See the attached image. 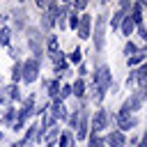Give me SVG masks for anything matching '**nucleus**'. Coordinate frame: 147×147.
<instances>
[{"mask_svg": "<svg viewBox=\"0 0 147 147\" xmlns=\"http://www.w3.org/2000/svg\"><path fill=\"white\" fill-rule=\"evenodd\" d=\"M133 28H136L133 18H131V16H124V18H122V32H124V34H131Z\"/></svg>", "mask_w": 147, "mask_h": 147, "instance_id": "8", "label": "nucleus"}, {"mask_svg": "<svg viewBox=\"0 0 147 147\" xmlns=\"http://www.w3.org/2000/svg\"><path fill=\"white\" fill-rule=\"evenodd\" d=\"M0 138H2V136H0Z\"/></svg>", "mask_w": 147, "mask_h": 147, "instance_id": "22", "label": "nucleus"}, {"mask_svg": "<svg viewBox=\"0 0 147 147\" xmlns=\"http://www.w3.org/2000/svg\"><path fill=\"white\" fill-rule=\"evenodd\" d=\"M106 142L113 145V147H124V136H122V131H110V136L106 138Z\"/></svg>", "mask_w": 147, "mask_h": 147, "instance_id": "6", "label": "nucleus"}, {"mask_svg": "<svg viewBox=\"0 0 147 147\" xmlns=\"http://www.w3.org/2000/svg\"><path fill=\"white\" fill-rule=\"evenodd\" d=\"M69 60H71V62H80V48H76V51L69 55Z\"/></svg>", "mask_w": 147, "mask_h": 147, "instance_id": "15", "label": "nucleus"}, {"mask_svg": "<svg viewBox=\"0 0 147 147\" xmlns=\"http://www.w3.org/2000/svg\"><path fill=\"white\" fill-rule=\"evenodd\" d=\"M108 119H113V117H108L106 110H99V113L94 115V136H96L101 129H106V122H108Z\"/></svg>", "mask_w": 147, "mask_h": 147, "instance_id": "4", "label": "nucleus"}, {"mask_svg": "<svg viewBox=\"0 0 147 147\" xmlns=\"http://www.w3.org/2000/svg\"><path fill=\"white\" fill-rule=\"evenodd\" d=\"M140 147H147V133H145V138H142V142H140Z\"/></svg>", "mask_w": 147, "mask_h": 147, "instance_id": "20", "label": "nucleus"}, {"mask_svg": "<svg viewBox=\"0 0 147 147\" xmlns=\"http://www.w3.org/2000/svg\"><path fill=\"white\" fill-rule=\"evenodd\" d=\"M87 147H103V140H101L99 136H92L90 142H87Z\"/></svg>", "mask_w": 147, "mask_h": 147, "instance_id": "12", "label": "nucleus"}, {"mask_svg": "<svg viewBox=\"0 0 147 147\" xmlns=\"http://www.w3.org/2000/svg\"><path fill=\"white\" fill-rule=\"evenodd\" d=\"M37 71H39V62H37V60H28L25 67H23V74H25L23 78H25L28 83H32V80L37 78Z\"/></svg>", "mask_w": 147, "mask_h": 147, "instance_id": "3", "label": "nucleus"}, {"mask_svg": "<svg viewBox=\"0 0 147 147\" xmlns=\"http://www.w3.org/2000/svg\"><path fill=\"white\" fill-rule=\"evenodd\" d=\"M124 16H126V14H124V11L119 9V11H117V14H115V16L110 18V25H113V28H119V23H122V18H124Z\"/></svg>", "mask_w": 147, "mask_h": 147, "instance_id": "10", "label": "nucleus"}, {"mask_svg": "<svg viewBox=\"0 0 147 147\" xmlns=\"http://www.w3.org/2000/svg\"><path fill=\"white\" fill-rule=\"evenodd\" d=\"M83 90H85V83H83V80H76V83L71 85V92H74L76 96H83V94H85Z\"/></svg>", "mask_w": 147, "mask_h": 147, "instance_id": "9", "label": "nucleus"}, {"mask_svg": "<svg viewBox=\"0 0 147 147\" xmlns=\"http://www.w3.org/2000/svg\"><path fill=\"white\" fill-rule=\"evenodd\" d=\"M57 92H60V85H57V83H48V94L53 96V94H57Z\"/></svg>", "mask_w": 147, "mask_h": 147, "instance_id": "14", "label": "nucleus"}, {"mask_svg": "<svg viewBox=\"0 0 147 147\" xmlns=\"http://www.w3.org/2000/svg\"><path fill=\"white\" fill-rule=\"evenodd\" d=\"M69 94H71V85H64L62 92H60V99H64V96H69Z\"/></svg>", "mask_w": 147, "mask_h": 147, "instance_id": "16", "label": "nucleus"}, {"mask_svg": "<svg viewBox=\"0 0 147 147\" xmlns=\"http://www.w3.org/2000/svg\"><path fill=\"white\" fill-rule=\"evenodd\" d=\"M145 55H147L145 51H138V53H136L133 57H129V64L133 67V64H138V62H142V60H145Z\"/></svg>", "mask_w": 147, "mask_h": 147, "instance_id": "11", "label": "nucleus"}, {"mask_svg": "<svg viewBox=\"0 0 147 147\" xmlns=\"http://www.w3.org/2000/svg\"><path fill=\"white\" fill-rule=\"evenodd\" d=\"M142 39H145V41H147V32H145V37H142Z\"/></svg>", "mask_w": 147, "mask_h": 147, "instance_id": "21", "label": "nucleus"}, {"mask_svg": "<svg viewBox=\"0 0 147 147\" xmlns=\"http://www.w3.org/2000/svg\"><path fill=\"white\" fill-rule=\"evenodd\" d=\"M78 30H80V37L87 39V32H90V16H80V21H78Z\"/></svg>", "mask_w": 147, "mask_h": 147, "instance_id": "7", "label": "nucleus"}, {"mask_svg": "<svg viewBox=\"0 0 147 147\" xmlns=\"http://www.w3.org/2000/svg\"><path fill=\"white\" fill-rule=\"evenodd\" d=\"M138 32H140V37H145V32H147V28H145V25H138Z\"/></svg>", "mask_w": 147, "mask_h": 147, "instance_id": "19", "label": "nucleus"}, {"mask_svg": "<svg viewBox=\"0 0 147 147\" xmlns=\"http://www.w3.org/2000/svg\"><path fill=\"white\" fill-rule=\"evenodd\" d=\"M103 28H106V16H99L96 30H94V46H96V51L103 48Z\"/></svg>", "mask_w": 147, "mask_h": 147, "instance_id": "2", "label": "nucleus"}, {"mask_svg": "<svg viewBox=\"0 0 147 147\" xmlns=\"http://www.w3.org/2000/svg\"><path fill=\"white\" fill-rule=\"evenodd\" d=\"M117 124H119V129L122 131H129V129H133L136 126V117H129V115H117Z\"/></svg>", "mask_w": 147, "mask_h": 147, "instance_id": "5", "label": "nucleus"}, {"mask_svg": "<svg viewBox=\"0 0 147 147\" xmlns=\"http://www.w3.org/2000/svg\"><path fill=\"white\" fill-rule=\"evenodd\" d=\"M60 145H62V147H71V145H69V133H64V136H62Z\"/></svg>", "mask_w": 147, "mask_h": 147, "instance_id": "18", "label": "nucleus"}, {"mask_svg": "<svg viewBox=\"0 0 147 147\" xmlns=\"http://www.w3.org/2000/svg\"><path fill=\"white\" fill-rule=\"evenodd\" d=\"M124 53H126V55H131V57H133V55H136V53H138V48H136V44H131V41H129V44H126V46H124Z\"/></svg>", "mask_w": 147, "mask_h": 147, "instance_id": "13", "label": "nucleus"}, {"mask_svg": "<svg viewBox=\"0 0 147 147\" xmlns=\"http://www.w3.org/2000/svg\"><path fill=\"white\" fill-rule=\"evenodd\" d=\"M69 25H71V28H78V16H76V14L69 16Z\"/></svg>", "mask_w": 147, "mask_h": 147, "instance_id": "17", "label": "nucleus"}, {"mask_svg": "<svg viewBox=\"0 0 147 147\" xmlns=\"http://www.w3.org/2000/svg\"><path fill=\"white\" fill-rule=\"evenodd\" d=\"M94 83H96L99 92H106V87L110 85V69L108 67H99L96 74H94Z\"/></svg>", "mask_w": 147, "mask_h": 147, "instance_id": "1", "label": "nucleus"}]
</instances>
